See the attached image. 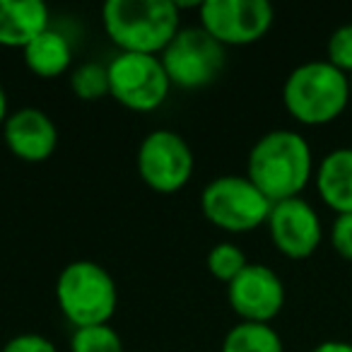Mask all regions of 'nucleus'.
I'll return each mask as SVG.
<instances>
[{"mask_svg":"<svg viewBox=\"0 0 352 352\" xmlns=\"http://www.w3.org/2000/svg\"><path fill=\"white\" fill-rule=\"evenodd\" d=\"M70 352H123V340L109 323L75 328L70 338Z\"/></svg>","mask_w":352,"mask_h":352,"instance_id":"19","label":"nucleus"},{"mask_svg":"<svg viewBox=\"0 0 352 352\" xmlns=\"http://www.w3.org/2000/svg\"><path fill=\"white\" fill-rule=\"evenodd\" d=\"M8 116H10V111H8V94L3 89V85H0V126H6Z\"/></svg>","mask_w":352,"mask_h":352,"instance_id":"24","label":"nucleus"},{"mask_svg":"<svg viewBox=\"0 0 352 352\" xmlns=\"http://www.w3.org/2000/svg\"><path fill=\"white\" fill-rule=\"evenodd\" d=\"M249 182L270 203L299 198L314 176V152L297 131L275 128L254 142L246 160Z\"/></svg>","mask_w":352,"mask_h":352,"instance_id":"1","label":"nucleus"},{"mask_svg":"<svg viewBox=\"0 0 352 352\" xmlns=\"http://www.w3.org/2000/svg\"><path fill=\"white\" fill-rule=\"evenodd\" d=\"M273 203L249 182V176L225 174L206 184L201 212L210 225L225 232H251L268 222Z\"/></svg>","mask_w":352,"mask_h":352,"instance_id":"5","label":"nucleus"},{"mask_svg":"<svg viewBox=\"0 0 352 352\" xmlns=\"http://www.w3.org/2000/svg\"><path fill=\"white\" fill-rule=\"evenodd\" d=\"M0 352H58V350L41 333H20V336L10 338Z\"/></svg>","mask_w":352,"mask_h":352,"instance_id":"22","label":"nucleus"},{"mask_svg":"<svg viewBox=\"0 0 352 352\" xmlns=\"http://www.w3.org/2000/svg\"><path fill=\"white\" fill-rule=\"evenodd\" d=\"M220 352H285V345L270 323L239 321L227 331Z\"/></svg>","mask_w":352,"mask_h":352,"instance_id":"16","label":"nucleus"},{"mask_svg":"<svg viewBox=\"0 0 352 352\" xmlns=\"http://www.w3.org/2000/svg\"><path fill=\"white\" fill-rule=\"evenodd\" d=\"M201 27L222 46H249L263 39L275 20L268 0H203L198 6Z\"/></svg>","mask_w":352,"mask_h":352,"instance_id":"9","label":"nucleus"},{"mask_svg":"<svg viewBox=\"0 0 352 352\" xmlns=\"http://www.w3.org/2000/svg\"><path fill=\"white\" fill-rule=\"evenodd\" d=\"M331 246L345 261H352V212L336 215L331 225Z\"/></svg>","mask_w":352,"mask_h":352,"instance_id":"21","label":"nucleus"},{"mask_svg":"<svg viewBox=\"0 0 352 352\" xmlns=\"http://www.w3.org/2000/svg\"><path fill=\"white\" fill-rule=\"evenodd\" d=\"M265 225H268V234L275 249L292 261L309 258L321 246V217L311 203L304 201L302 196L273 203Z\"/></svg>","mask_w":352,"mask_h":352,"instance_id":"10","label":"nucleus"},{"mask_svg":"<svg viewBox=\"0 0 352 352\" xmlns=\"http://www.w3.org/2000/svg\"><path fill=\"white\" fill-rule=\"evenodd\" d=\"M160 60L171 85L182 89H203L222 75L227 49L201 25L182 27L160 54Z\"/></svg>","mask_w":352,"mask_h":352,"instance_id":"6","label":"nucleus"},{"mask_svg":"<svg viewBox=\"0 0 352 352\" xmlns=\"http://www.w3.org/2000/svg\"><path fill=\"white\" fill-rule=\"evenodd\" d=\"M25 63L36 78H58L68 73L73 63V46L68 36L58 30H46L32 41L30 46L22 49Z\"/></svg>","mask_w":352,"mask_h":352,"instance_id":"15","label":"nucleus"},{"mask_svg":"<svg viewBox=\"0 0 352 352\" xmlns=\"http://www.w3.org/2000/svg\"><path fill=\"white\" fill-rule=\"evenodd\" d=\"M326 60L345 75H352V22L340 25L328 36Z\"/></svg>","mask_w":352,"mask_h":352,"instance_id":"20","label":"nucleus"},{"mask_svg":"<svg viewBox=\"0 0 352 352\" xmlns=\"http://www.w3.org/2000/svg\"><path fill=\"white\" fill-rule=\"evenodd\" d=\"M321 201L338 215L352 212V147L331 150L314 171Z\"/></svg>","mask_w":352,"mask_h":352,"instance_id":"14","label":"nucleus"},{"mask_svg":"<svg viewBox=\"0 0 352 352\" xmlns=\"http://www.w3.org/2000/svg\"><path fill=\"white\" fill-rule=\"evenodd\" d=\"M227 299L241 321L270 323L285 307V283L270 265L249 263L227 285Z\"/></svg>","mask_w":352,"mask_h":352,"instance_id":"11","label":"nucleus"},{"mask_svg":"<svg viewBox=\"0 0 352 352\" xmlns=\"http://www.w3.org/2000/svg\"><path fill=\"white\" fill-rule=\"evenodd\" d=\"M111 97L131 111H155L169 97V75L160 56L121 54L107 65Z\"/></svg>","mask_w":352,"mask_h":352,"instance_id":"8","label":"nucleus"},{"mask_svg":"<svg viewBox=\"0 0 352 352\" xmlns=\"http://www.w3.org/2000/svg\"><path fill=\"white\" fill-rule=\"evenodd\" d=\"M206 263L212 278L230 285L232 280L249 265V258H246V254L241 251V246L232 244V241H220V244H215L208 251Z\"/></svg>","mask_w":352,"mask_h":352,"instance_id":"18","label":"nucleus"},{"mask_svg":"<svg viewBox=\"0 0 352 352\" xmlns=\"http://www.w3.org/2000/svg\"><path fill=\"white\" fill-rule=\"evenodd\" d=\"M350 102V80L326 58L297 65L283 85L285 109L304 126L333 123Z\"/></svg>","mask_w":352,"mask_h":352,"instance_id":"3","label":"nucleus"},{"mask_svg":"<svg viewBox=\"0 0 352 352\" xmlns=\"http://www.w3.org/2000/svg\"><path fill=\"white\" fill-rule=\"evenodd\" d=\"M347 80H350V99H352V75H347Z\"/></svg>","mask_w":352,"mask_h":352,"instance_id":"25","label":"nucleus"},{"mask_svg":"<svg viewBox=\"0 0 352 352\" xmlns=\"http://www.w3.org/2000/svg\"><path fill=\"white\" fill-rule=\"evenodd\" d=\"M49 30V8L41 0H0V46L25 49Z\"/></svg>","mask_w":352,"mask_h":352,"instance_id":"13","label":"nucleus"},{"mask_svg":"<svg viewBox=\"0 0 352 352\" xmlns=\"http://www.w3.org/2000/svg\"><path fill=\"white\" fill-rule=\"evenodd\" d=\"M70 89L82 102H97L111 94L109 68L102 63H82L70 73Z\"/></svg>","mask_w":352,"mask_h":352,"instance_id":"17","label":"nucleus"},{"mask_svg":"<svg viewBox=\"0 0 352 352\" xmlns=\"http://www.w3.org/2000/svg\"><path fill=\"white\" fill-rule=\"evenodd\" d=\"M196 157L186 138L169 128H157L138 147V174L157 193H176L191 182Z\"/></svg>","mask_w":352,"mask_h":352,"instance_id":"7","label":"nucleus"},{"mask_svg":"<svg viewBox=\"0 0 352 352\" xmlns=\"http://www.w3.org/2000/svg\"><path fill=\"white\" fill-rule=\"evenodd\" d=\"M309 352H352V342L347 340H323L314 345Z\"/></svg>","mask_w":352,"mask_h":352,"instance_id":"23","label":"nucleus"},{"mask_svg":"<svg viewBox=\"0 0 352 352\" xmlns=\"http://www.w3.org/2000/svg\"><path fill=\"white\" fill-rule=\"evenodd\" d=\"M56 302L75 328L104 326L116 314V280L94 261H73L58 273Z\"/></svg>","mask_w":352,"mask_h":352,"instance_id":"4","label":"nucleus"},{"mask_svg":"<svg viewBox=\"0 0 352 352\" xmlns=\"http://www.w3.org/2000/svg\"><path fill=\"white\" fill-rule=\"evenodd\" d=\"M102 25L121 54L160 56L182 30V8L174 0H107Z\"/></svg>","mask_w":352,"mask_h":352,"instance_id":"2","label":"nucleus"},{"mask_svg":"<svg viewBox=\"0 0 352 352\" xmlns=\"http://www.w3.org/2000/svg\"><path fill=\"white\" fill-rule=\"evenodd\" d=\"M6 145L22 162H46L58 147V128L54 118L36 107H22L8 116L3 126Z\"/></svg>","mask_w":352,"mask_h":352,"instance_id":"12","label":"nucleus"}]
</instances>
